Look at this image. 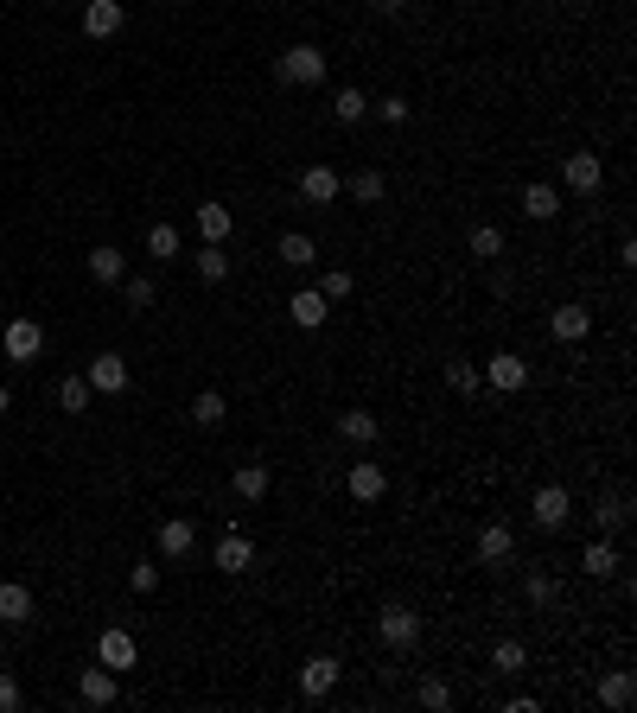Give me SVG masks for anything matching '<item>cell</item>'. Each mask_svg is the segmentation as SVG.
Masks as SVG:
<instances>
[{
  "label": "cell",
  "mask_w": 637,
  "mask_h": 713,
  "mask_svg": "<svg viewBox=\"0 0 637 713\" xmlns=\"http://www.w3.org/2000/svg\"><path fill=\"white\" fill-rule=\"evenodd\" d=\"M274 77L294 83V90H313V83H325V51L319 45H294L274 58Z\"/></svg>",
  "instance_id": "cell-1"
},
{
  "label": "cell",
  "mask_w": 637,
  "mask_h": 713,
  "mask_svg": "<svg viewBox=\"0 0 637 713\" xmlns=\"http://www.w3.org/2000/svg\"><path fill=\"white\" fill-rule=\"evenodd\" d=\"M39 351H45V325L20 312V319L0 332V357H7V363H39Z\"/></svg>",
  "instance_id": "cell-2"
},
{
  "label": "cell",
  "mask_w": 637,
  "mask_h": 713,
  "mask_svg": "<svg viewBox=\"0 0 637 713\" xmlns=\"http://www.w3.org/2000/svg\"><path fill=\"white\" fill-rule=\"evenodd\" d=\"M376 637H383L389 650H415V643H421V612H408V605H383Z\"/></svg>",
  "instance_id": "cell-3"
},
{
  "label": "cell",
  "mask_w": 637,
  "mask_h": 713,
  "mask_svg": "<svg viewBox=\"0 0 637 713\" xmlns=\"http://www.w3.org/2000/svg\"><path fill=\"white\" fill-rule=\"evenodd\" d=\"M122 26H128L122 0H83V39H115Z\"/></svg>",
  "instance_id": "cell-4"
},
{
  "label": "cell",
  "mask_w": 637,
  "mask_h": 713,
  "mask_svg": "<svg viewBox=\"0 0 637 713\" xmlns=\"http://www.w3.org/2000/svg\"><path fill=\"white\" fill-rule=\"evenodd\" d=\"M529 516H536V529H561L567 516H574V497H567V484H542V491L529 497Z\"/></svg>",
  "instance_id": "cell-5"
},
{
  "label": "cell",
  "mask_w": 637,
  "mask_h": 713,
  "mask_svg": "<svg viewBox=\"0 0 637 713\" xmlns=\"http://www.w3.org/2000/svg\"><path fill=\"white\" fill-rule=\"evenodd\" d=\"M96 663L115 669V675H128L134 663H141V643H134L128 631H102V637H96Z\"/></svg>",
  "instance_id": "cell-6"
},
{
  "label": "cell",
  "mask_w": 637,
  "mask_h": 713,
  "mask_svg": "<svg viewBox=\"0 0 637 713\" xmlns=\"http://www.w3.org/2000/svg\"><path fill=\"white\" fill-rule=\"evenodd\" d=\"M478 561H485V567H510L516 561V529L510 523H485V529H478Z\"/></svg>",
  "instance_id": "cell-7"
},
{
  "label": "cell",
  "mask_w": 637,
  "mask_h": 713,
  "mask_svg": "<svg viewBox=\"0 0 637 713\" xmlns=\"http://www.w3.org/2000/svg\"><path fill=\"white\" fill-rule=\"evenodd\" d=\"M90 389H96V395H122V389H128V357H122V351L90 357Z\"/></svg>",
  "instance_id": "cell-8"
},
{
  "label": "cell",
  "mask_w": 637,
  "mask_h": 713,
  "mask_svg": "<svg viewBox=\"0 0 637 713\" xmlns=\"http://www.w3.org/2000/svg\"><path fill=\"white\" fill-rule=\"evenodd\" d=\"M485 382H491L497 395H516V389H523V382H529V363L516 357V351H497V357L485 363Z\"/></svg>",
  "instance_id": "cell-9"
},
{
  "label": "cell",
  "mask_w": 637,
  "mask_h": 713,
  "mask_svg": "<svg viewBox=\"0 0 637 713\" xmlns=\"http://www.w3.org/2000/svg\"><path fill=\"white\" fill-rule=\"evenodd\" d=\"M344 491H351L357 503H376V497L389 491V472H383L376 459H357V465H351V478H344Z\"/></svg>",
  "instance_id": "cell-10"
},
{
  "label": "cell",
  "mask_w": 637,
  "mask_h": 713,
  "mask_svg": "<svg viewBox=\"0 0 637 713\" xmlns=\"http://www.w3.org/2000/svg\"><path fill=\"white\" fill-rule=\"evenodd\" d=\"M561 179H567V191H599V179H606V166H599V153H567V166H561Z\"/></svg>",
  "instance_id": "cell-11"
},
{
  "label": "cell",
  "mask_w": 637,
  "mask_h": 713,
  "mask_svg": "<svg viewBox=\"0 0 637 713\" xmlns=\"http://www.w3.org/2000/svg\"><path fill=\"white\" fill-rule=\"evenodd\" d=\"M332 688H338V656H306L300 694H306V701H319V694H332Z\"/></svg>",
  "instance_id": "cell-12"
},
{
  "label": "cell",
  "mask_w": 637,
  "mask_h": 713,
  "mask_svg": "<svg viewBox=\"0 0 637 713\" xmlns=\"http://www.w3.org/2000/svg\"><path fill=\"white\" fill-rule=\"evenodd\" d=\"M548 332H555L561 344H580L593 332V312L587 306H555V312H548Z\"/></svg>",
  "instance_id": "cell-13"
},
{
  "label": "cell",
  "mask_w": 637,
  "mask_h": 713,
  "mask_svg": "<svg viewBox=\"0 0 637 713\" xmlns=\"http://www.w3.org/2000/svg\"><path fill=\"white\" fill-rule=\"evenodd\" d=\"M376 433H383V427H376L370 408H344V414H338V440H344V446H376Z\"/></svg>",
  "instance_id": "cell-14"
},
{
  "label": "cell",
  "mask_w": 637,
  "mask_h": 713,
  "mask_svg": "<svg viewBox=\"0 0 637 713\" xmlns=\"http://www.w3.org/2000/svg\"><path fill=\"white\" fill-rule=\"evenodd\" d=\"M338 191H344V179H338L332 166H306V172H300V198H306V204H332Z\"/></svg>",
  "instance_id": "cell-15"
},
{
  "label": "cell",
  "mask_w": 637,
  "mask_h": 713,
  "mask_svg": "<svg viewBox=\"0 0 637 713\" xmlns=\"http://www.w3.org/2000/svg\"><path fill=\"white\" fill-rule=\"evenodd\" d=\"M255 567V542L249 535H223L217 542V573H249Z\"/></svg>",
  "instance_id": "cell-16"
},
{
  "label": "cell",
  "mask_w": 637,
  "mask_h": 713,
  "mask_svg": "<svg viewBox=\"0 0 637 713\" xmlns=\"http://www.w3.org/2000/svg\"><path fill=\"white\" fill-rule=\"evenodd\" d=\"M580 573H593V580H612L618 573V548L606 542V535H593V542L580 548Z\"/></svg>",
  "instance_id": "cell-17"
},
{
  "label": "cell",
  "mask_w": 637,
  "mask_h": 713,
  "mask_svg": "<svg viewBox=\"0 0 637 713\" xmlns=\"http://www.w3.org/2000/svg\"><path fill=\"white\" fill-rule=\"evenodd\" d=\"M77 694H83V701H90V707H109V701H115V669L90 663V669L77 675Z\"/></svg>",
  "instance_id": "cell-18"
},
{
  "label": "cell",
  "mask_w": 637,
  "mask_h": 713,
  "mask_svg": "<svg viewBox=\"0 0 637 713\" xmlns=\"http://www.w3.org/2000/svg\"><path fill=\"white\" fill-rule=\"evenodd\" d=\"M325 312H332V300H325L319 287H300V293H294V325H300V332H319Z\"/></svg>",
  "instance_id": "cell-19"
},
{
  "label": "cell",
  "mask_w": 637,
  "mask_h": 713,
  "mask_svg": "<svg viewBox=\"0 0 637 713\" xmlns=\"http://www.w3.org/2000/svg\"><path fill=\"white\" fill-rule=\"evenodd\" d=\"M192 542H198V523H185V516H172V523H160V554H166V561L192 554Z\"/></svg>",
  "instance_id": "cell-20"
},
{
  "label": "cell",
  "mask_w": 637,
  "mask_h": 713,
  "mask_svg": "<svg viewBox=\"0 0 637 713\" xmlns=\"http://www.w3.org/2000/svg\"><path fill=\"white\" fill-rule=\"evenodd\" d=\"M631 701H637V682H631L625 669H612L606 682H599V707H606V713H625Z\"/></svg>",
  "instance_id": "cell-21"
},
{
  "label": "cell",
  "mask_w": 637,
  "mask_h": 713,
  "mask_svg": "<svg viewBox=\"0 0 637 713\" xmlns=\"http://www.w3.org/2000/svg\"><path fill=\"white\" fill-rule=\"evenodd\" d=\"M555 211H561V191H555V185H542V179H536V185H523V217L548 223Z\"/></svg>",
  "instance_id": "cell-22"
},
{
  "label": "cell",
  "mask_w": 637,
  "mask_h": 713,
  "mask_svg": "<svg viewBox=\"0 0 637 713\" xmlns=\"http://www.w3.org/2000/svg\"><path fill=\"white\" fill-rule=\"evenodd\" d=\"M230 491L243 497V503H262V497H268V465H255V459H249V465H236Z\"/></svg>",
  "instance_id": "cell-23"
},
{
  "label": "cell",
  "mask_w": 637,
  "mask_h": 713,
  "mask_svg": "<svg viewBox=\"0 0 637 713\" xmlns=\"http://www.w3.org/2000/svg\"><path fill=\"white\" fill-rule=\"evenodd\" d=\"M128 274V262H122V249H109V242H102V249H90V281H102V287H115Z\"/></svg>",
  "instance_id": "cell-24"
},
{
  "label": "cell",
  "mask_w": 637,
  "mask_h": 713,
  "mask_svg": "<svg viewBox=\"0 0 637 713\" xmlns=\"http://www.w3.org/2000/svg\"><path fill=\"white\" fill-rule=\"evenodd\" d=\"M281 262H287V268H313V262H319V242L306 236V230H287V236H281Z\"/></svg>",
  "instance_id": "cell-25"
},
{
  "label": "cell",
  "mask_w": 637,
  "mask_h": 713,
  "mask_svg": "<svg viewBox=\"0 0 637 713\" xmlns=\"http://www.w3.org/2000/svg\"><path fill=\"white\" fill-rule=\"evenodd\" d=\"M344 191H351L357 204H383V198H389V179H383L376 166H364V172H351V185H344Z\"/></svg>",
  "instance_id": "cell-26"
},
{
  "label": "cell",
  "mask_w": 637,
  "mask_h": 713,
  "mask_svg": "<svg viewBox=\"0 0 637 713\" xmlns=\"http://www.w3.org/2000/svg\"><path fill=\"white\" fill-rule=\"evenodd\" d=\"M26 618H32V593L20 580H7L0 586V624H26Z\"/></svg>",
  "instance_id": "cell-27"
},
{
  "label": "cell",
  "mask_w": 637,
  "mask_h": 713,
  "mask_svg": "<svg viewBox=\"0 0 637 713\" xmlns=\"http://www.w3.org/2000/svg\"><path fill=\"white\" fill-rule=\"evenodd\" d=\"M90 395H96L90 376H64V382H58V408H64V414H90Z\"/></svg>",
  "instance_id": "cell-28"
},
{
  "label": "cell",
  "mask_w": 637,
  "mask_h": 713,
  "mask_svg": "<svg viewBox=\"0 0 637 713\" xmlns=\"http://www.w3.org/2000/svg\"><path fill=\"white\" fill-rule=\"evenodd\" d=\"M230 204H198V236L204 242H223V236H230Z\"/></svg>",
  "instance_id": "cell-29"
},
{
  "label": "cell",
  "mask_w": 637,
  "mask_h": 713,
  "mask_svg": "<svg viewBox=\"0 0 637 713\" xmlns=\"http://www.w3.org/2000/svg\"><path fill=\"white\" fill-rule=\"evenodd\" d=\"M466 249L478 255V262H497V255H504V230H497V223H478V230L466 236Z\"/></svg>",
  "instance_id": "cell-30"
},
{
  "label": "cell",
  "mask_w": 637,
  "mask_h": 713,
  "mask_svg": "<svg viewBox=\"0 0 637 713\" xmlns=\"http://www.w3.org/2000/svg\"><path fill=\"white\" fill-rule=\"evenodd\" d=\"M332 115L344 121V128H351V121H364V115H370V96H364V90H351V83H344V90L332 96Z\"/></svg>",
  "instance_id": "cell-31"
},
{
  "label": "cell",
  "mask_w": 637,
  "mask_h": 713,
  "mask_svg": "<svg viewBox=\"0 0 637 713\" xmlns=\"http://www.w3.org/2000/svg\"><path fill=\"white\" fill-rule=\"evenodd\" d=\"M491 669H497V675H523V669H529V650H523L516 637H504V643L491 650Z\"/></svg>",
  "instance_id": "cell-32"
},
{
  "label": "cell",
  "mask_w": 637,
  "mask_h": 713,
  "mask_svg": "<svg viewBox=\"0 0 637 713\" xmlns=\"http://www.w3.org/2000/svg\"><path fill=\"white\" fill-rule=\"evenodd\" d=\"M223 414H230V402H223L217 389H198V395H192V421H198V427H217Z\"/></svg>",
  "instance_id": "cell-33"
},
{
  "label": "cell",
  "mask_w": 637,
  "mask_h": 713,
  "mask_svg": "<svg viewBox=\"0 0 637 713\" xmlns=\"http://www.w3.org/2000/svg\"><path fill=\"white\" fill-rule=\"evenodd\" d=\"M179 249H185V242H179V230H172V223H153V230H147V255H153V262H172Z\"/></svg>",
  "instance_id": "cell-34"
},
{
  "label": "cell",
  "mask_w": 637,
  "mask_h": 713,
  "mask_svg": "<svg viewBox=\"0 0 637 713\" xmlns=\"http://www.w3.org/2000/svg\"><path fill=\"white\" fill-rule=\"evenodd\" d=\"M198 274H204V281H223V274H230V255H223V242H204V249H198Z\"/></svg>",
  "instance_id": "cell-35"
},
{
  "label": "cell",
  "mask_w": 637,
  "mask_h": 713,
  "mask_svg": "<svg viewBox=\"0 0 637 713\" xmlns=\"http://www.w3.org/2000/svg\"><path fill=\"white\" fill-rule=\"evenodd\" d=\"M625 523H631V497L606 491V503H599V529H625Z\"/></svg>",
  "instance_id": "cell-36"
},
{
  "label": "cell",
  "mask_w": 637,
  "mask_h": 713,
  "mask_svg": "<svg viewBox=\"0 0 637 713\" xmlns=\"http://www.w3.org/2000/svg\"><path fill=\"white\" fill-rule=\"evenodd\" d=\"M523 599H529V605H536V612H548V605H555V599H561V586H555V580H548V573H529V580H523Z\"/></svg>",
  "instance_id": "cell-37"
},
{
  "label": "cell",
  "mask_w": 637,
  "mask_h": 713,
  "mask_svg": "<svg viewBox=\"0 0 637 713\" xmlns=\"http://www.w3.org/2000/svg\"><path fill=\"white\" fill-rule=\"evenodd\" d=\"M415 701H421V707H434V713H440V707H453V688H446V682H440V675H427V682L415 688Z\"/></svg>",
  "instance_id": "cell-38"
},
{
  "label": "cell",
  "mask_w": 637,
  "mask_h": 713,
  "mask_svg": "<svg viewBox=\"0 0 637 713\" xmlns=\"http://www.w3.org/2000/svg\"><path fill=\"white\" fill-rule=\"evenodd\" d=\"M319 293H325V300H351V268H332L319 281Z\"/></svg>",
  "instance_id": "cell-39"
},
{
  "label": "cell",
  "mask_w": 637,
  "mask_h": 713,
  "mask_svg": "<svg viewBox=\"0 0 637 713\" xmlns=\"http://www.w3.org/2000/svg\"><path fill=\"white\" fill-rule=\"evenodd\" d=\"M370 109H376V121H389V128H402V121H408V102L402 96H383V102H370Z\"/></svg>",
  "instance_id": "cell-40"
},
{
  "label": "cell",
  "mask_w": 637,
  "mask_h": 713,
  "mask_svg": "<svg viewBox=\"0 0 637 713\" xmlns=\"http://www.w3.org/2000/svg\"><path fill=\"white\" fill-rule=\"evenodd\" d=\"M446 382H453L459 395H472V389H478V370H472V363H459V357H453V363H446Z\"/></svg>",
  "instance_id": "cell-41"
},
{
  "label": "cell",
  "mask_w": 637,
  "mask_h": 713,
  "mask_svg": "<svg viewBox=\"0 0 637 713\" xmlns=\"http://www.w3.org/2000/svg\"><path fill=\"white\" fill-rule=\"evenodd\" d=\"M128 586H134V593H153V586H160V567H153V561H134V567H128Z\"/></svg>",
  "instance_id": "cell-42"
},
{
  "label": "cell",
  "mask_w": 637,
  "mask_h": 713,
  "mask_svg": "<svg viewBox=\"0 0 637 713\" xmlns=\"http://www.w3.org/2000/svg\"><path fill=\"white\" fill-rule=\"evenodd\" d=\"M153 300H160V287H153L147 274H134V281H128V306L141 312V306H153Z\"/></svg>",
  "instance_id": "cell-43"
},
{
  "label": "cell",
  "mask_w": 637,
  "mask_h": 713,
  "mask_svg": "<svg viewBox=\"0 0 637 713\" xmlns=\"http://www.w3.org/2000/svg\"><path fill=\"white\" fill-rule=\"evenodd\" d=\"M20 707V682H13V675H0V713H13Z\"/></svg>",
  "instance_id": "cell-44"
},
{
  "label": "cell",
  "mask_w": 637,
  "mask_h": 713,
  "mask_svg": "<svg viewBox=\"0 0 637 713\" xmlns=\"http://www.w3.org/2000/svg\"><path fill=\"white\" fill-rule=\"evenodd\" d=\"M7 408H13V395H7V389H0V414H7Z\"/></svg>",
  "instance_id": "cell-45"
},
{
  "label": "cell",
  "mask_w": 637,
  "mask_h": 713,
  "mask_svg": "<svg viewBox=\"0 0 637 713\" xmlns=\"http://www.w3.org/2000/svg\"><path fill=\"white\" fill-rule=\"evenodd\" d=\"M77 7H83V0H77Z\"/></svg>",
  "instance_id": "cell-46"
}]
</instances>
